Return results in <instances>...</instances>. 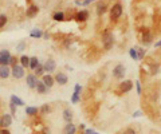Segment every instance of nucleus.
<instances>
[{"mask_svg":"<svg viewBox=\"0 0 161 134\" xmlns=\"http://www.w3.org/2000/svg\"><path fill=\"white\" fill-rule=\"evenodd\" d=\"M0 134H11L8 129H0Z\"/></svg>","mask_w":161,"mask_h":134,"instance_id":"nucleus-39","label":"nucleus"},{"mask_svg":"<svg viewBox=\"0 0 161 134\" xmlns=\"http://www.w3.org/2000/svg\"><path fill=\"white\" fill-rule=\"evenodd\" d=\"M17 61H19V59H17V58H15V56H12V58H11V63H9V66H16L17 65Z\"/></svg>","mask_w":161,"mask_h":134,"instance_id":"nucleus-35","label":"nucleus"},{"mask_svg":"<svg viewBox=\"0 0 161 134\" xmlns=\"http://www.w3.org/2000/svg\"><path fill=\"white\" fill-rule=\"evenodd\" d=\"M107 9V3H99V4L97 6V15L98 16H102L105 12H106Z\"/></svg>","mask_w":161,"mask_h":134,"instance_id":"nucleus-19","label":"nucleus"},{"mask_svg":"<svg viewBox=\"0 0 161 134\" xmlns=\"http://www.w3.org/2000/svg\"><path fill=\"white\" fill-rule=\"evenodd\" d=\"M153 42V34L149 30H144V32L141 35V43L144 46H149Z\"/></svg>","mask_w":161,"mask_h":134,"instance_id":"nucleus-7","label":"nucleus"},{"mask_svg":"<svg viewBox=\"0 0 161 134\" xmlns=\"http://www.w3.org/2000/svg\"><path fill=\"white\" fill-rule=\"evenodd\" d=\"M93 2H97V0H85V2L82 3V6H87V4H90V3H93Z\"/></svg>","mask_w":161,"mask_h":134,"instance_id":"nucleus-40","label":"nucleus"},{"mask_svg":"<svg viewBox=\"0 0 161 134\" xmlns=\"http://www.w3.org/2000/svg\"><path fill=\"white\" fill-rule=\"evenodd\" d=\"M19 62H20V65H22L24 69H30V58L27 55H22V56H20Z\"/></svg>","mask_w":161,"mask_h":134,"instance_id":"nucleus-21","label":"nucleus"},{"mask_svg":"<svg viewBox=\"0 0 161 134\" xmlns=\"http://www.w3.org/2000/svg\"><path fill=\"white\" fill-rule=\"evenodd\" d=\"M38 12H39V7L35 6V4H31L28 8H27L26 15H27V17H35L38 15Z\"/></svg>","mask_w":161,"mask_h":134,"instance_id":"nucleus-14","label":"nucleus"},{"mask_svg":"<svg viewBox=\"0 0 161 134\" xmlns=\"http://www.w3.org/2000/svg\"><path fill=\"white\" fill-rule=\"evenodd\" d=\"M156 47H161V40H160V42H157V43H156Z\"/></svg>","mask_w":161,"mask_h":134,"instance_id":"nucleus-43","label":"nucleus"},{"mask_svg":"<svg viewBox=\"0 0 161 134\" xmlns=\"http://www.w3.org/2000/svg\"><path fill=\"white\" fill-rule=\"evenodd\" d=\"M102 44H103V48L105 50H110L114 44V36L113 34L106 31L103 35H102Z\"/></svg>","mask_w":161,"mask_h":134,"instance_id":"nucleus-2","label":"nucleus"},{"mask_svg":"<svg viewBox=\"0 0 161 134\" xmlns=\"http://www.w3.org/2000/svg\"><path fill=\"white\" fill-rule=\"evenodd\" d=\"M44 73H46V71H44V67H43V65H40V63L38 65L36 69L34 70V74H35L36 76H43Z\"/></svg>","mask_w":161,"mask_h":134,"instance_id":"nucleus-25","label":"nucleus"},{"mask_svg":"<svg viewBox=\"0 0 161 134\" xmlns=\"http://www.w3.org/2000/svg\"><path fill=\"white\" fill-rule=\"evenodd\" d=\"M11 58L12 55L8 50H0V66H9Z\"/></svg>","mask_w":161,"mask_h":134,"instance_id":"nucleus-5","label":"nucleus"},{"mask_svg":"<svg viewBox=\"0 0 161 134\" xmlns=\"http://www.w3.org/2000/svg\"><path fill=\"white\" fill-rule=\"evenodd\" d=\"M11 103H13L15 106H24V101L16 95H11Z\"/></svg>","mask_w":161,"mask_h":134,"instance_id":"nucleus-22","label":"nucleus"},{"mask_svg":"<svg viewBox=\"0 0 161 134\" xmlns=\"http://www.w3.org/2000/svg\"><path fill=\"white\" fill-rule=\"evenodd\" d=\"M54 79L59 86H65V84H67V82H69V76L66 75L65 73H57L54 76Z\"/></svg>","mask_w":161,"mask_h":134,"instance_id":"nucleus-8","label":"nucleus"},{"mask_svg":"<svg viewBox=\"0 0 161 134\" xmlns=\"http://www.w3.org/2000/svg\"><path fill=\"white\" fill-rule=\"evenodd\" d=\"M30 36L34 38V39H39V38L43 36V32H42L39 28H34V30L30 32Z\"/></svg>","mask_w":161,"mask_h":134,"instance_id":"nucleus-23","label":"nucleus"},{"mask_svg":"<svg viewBox=\"0 0 161 134\" xmlns=\"http://www.w3.org/2000/svg\"><path fill=\"white\" fill-rule=\"evenodd\" d=\"M133 89V82L130 79H126V80H122L121 84H120V91L124 94L129 93V91H132Z\"/></svg>","mask_w":161,"mask_h":134,"instance_id":"nucleus-10","label":"nucleus"},{"mask_svg":"<svg viewBox=\"0 0 161 134\" xmlns=\"http://www.w3.org/2000/svg\"><path fill=\"white\" fill-rule=\"evenodd\" d=\"M136 87H137V94L138 95H141V93H142V89H141V84H140V82L137 80V82H136Z\"/></svg>","mask_w":161,"mask_h":134,"instance_id":"nucleus-36","label":"nucleus"},{"mask_svg":"<svg viewBox=\"0 0 161 134\" xmlns=\"http://www.w3.org/2000/svg\"><path fill=\"white\" fill-rule=\"evenodd\" d=\"M9 75H11V69H9V66H0V78L7 79Z\"/></svg>","mask_w":161,"mask_h":134,"instance_id":"nucleus-15","label":"nucleus"},{"mask_svg":"<svg viewBox=\"0 0 161 134\" xmlns=\"http://www.w3.org/2000/svg\"><path fill=\"white\" fill-rule=\"evenodd\" d=\"M79 101H80V94L73 93V95H71V102H73V103H78Z\"/></svg>","mask_w":161,"mask_h":134,"instance_id":"nucleus-30","label":"nucleus"},{"mask_svg":"<svg viewBox=\"0 0 161 134\" xmlns=\"http://www.w3.org/2000/svg\"><path fill=\"white\" fill-rule=\"evenodd\" d=\"M38 76L35 75V74H27V76H26V83H27V86L30 87V89H35L36 87V84H38Z\"/></svg>","mask_w":161,"mask_h":134,"instance_id":"nucleus-9","label":"nucleus"},{"mask_svg":"<svg viewBox=\"0 0 161 134\" xmlns=\"http://www.w3.org/2000/svg\"><path fill=\"white\" fill-rule=\"evenodd\" d=\"M35 89H36V91L39 94H47V91H48L47 86L42 82V80H38V84H36V87H35Z\"/></svg>","mask_w":161,"mask_h":134,"instance_id":"nucleus-18","label":"nucleus"},{"mask_svg":"<svg viewBox=\"0 0 161 134\" xmlns=\"http://www.w3.org/2000/svg\"><path fill=\"white\" fill-rule=\"evenodd\" d=\"M75 19H77V22H79V23L86 22V20L89 19V11H87V9H82V11H78V12L75 13Z\"/></svg>","mask_w":161,"mask_h":134,"instance_id":"nucleus-12","label":"nucleus"},{"mask_svg":"<svg viewBox=\"0 0 161 134\" xmlns=\"http://www.w3.org/2000/svg\"><path fill=\"white\" fill-rule=\"evenodd\" d=\"M38 113H39V109H38V107H34V106L26 107V114L30 115V117H34V115H36Z\"/></svg>","mask_w":161,"mask_h":134,"instance_id":"nucleus-24","label":"nucleus"},{"mask_svg":"<svg viewBox=\"0 0 161 134\" xmlns=\"http://www.w3.org/2000/svg\"><path fill=\"white\" fill-rule=\"evenodd\" d=\"M44 71L46 73H54L55 70H57V63H55L54 59H47L46 62H44Z\"/></svg>","mask_w":161,"mask_h":134,"instance_id":"nucleus-11","label":"nucleus"},{"mask_svg":"<svg viewBox=\"0 0 161 134\" xmlns=\"http://www.w3.org/2000/svg\"><path fill=\"white\" fill-rule=\"evenodd\" d=\"M140 115H142V113L141 111H136L134 114H133V117H140Z\"/></svg>","mask_w":161,"mask_h":134,"instance_id":"nucleus-41","label":"nucleus"},{"mask_svg":"<svg viewBox=\"0 0 161 134\" xmlns=\"http://www.w3.org/2000/svg\"><path fill=\"white\" fill-rule=\"evenodd\" d=\"M125 74H126V69H125L124 65L118 63V65L114 66V69H113V76H114L115 79H124Z\"/></svg>","mask_w":161,"mask_h":134,"instance_id":"nucleus-4","label":"nucleus"},{"mask_svg":"<svg viewBox=\"0 0 161 134\" xmlns=\"http://www.w3.org/2000/svg\"><path fill=\"white\" fill-rule=\"evenodd\" d=\"M74 93H78V94L82 93V86H80L79 83H77L75 86H74Z\"/></svg>","mask_w":161,"mask_h":134,"instance_id":"nucleus-34","label":"nucleus"},{"mask_svg":"<svg viewBox=\"0 0 161 134\" xmlns=\"http://www.w3.org/2000/svg\"><path fill=\"white\" fill-rule=\"evenodd\" d=\"M9 109H11V113H12V114L15 115V114H16V106H15V105H13V103H9Z\"/></svg>","mask_w":161,"mask_h":134,"instance_id":"nucleus-37","label":"nucleus"},{"mask_svg":"<svg viewBox=\"0 0 161 134\" xmlns=\"http://www.w3.org/2000/svg\"><path fill=\"white\" fill-rule=\"evenodd\" d=\"M136 50H137V54H138V61L140 59H142L144 58V55H145V48H141V47H136Z\"/></svg>","mask_w":161,"mask_h":134,"instance_id":"nucleus-31","label":"nucleus"},{"mask_svg":"<svg viewBox=\"0 0 161 134\" xmlns=\"http://www.w3.org/2000/svg\"><path fill=\"white\" fill-rule=\"evenodd\" d=\"M62 115H63V119L66 123H71L73 122V117H74V114H73V111L70 110V109H65L63 113H62Z\"/></svg>","mask_w":161,"mask_h":134,"instance_id":"nucleus-16","label":"nucleus"},{"mask_svg":"<svg viewBox=\"0 0 161 134\" xmlns=\"http://www.w3.org/2000/svg\"><path fill=\"white\" fill-rule=\"evenodd\" d=\"M83 133H85V134H94V133H95V130H93V129H85V130H83Z\"/></svg>","mask_w":161,"mask_h":134,"instance_id":"nucleus-38","label":"nucleus"},{"mask_svg":"<svg viewBox=\"0 0 161 134\" xmlns=\"http://www.w3.org/2000/svg\"><path fill=\"white\" fill-rule=\"evenodd\" d=\"M63 134H77V126L74 123H66L65 129H63Z\"/></svg>","mask_w":161,"mask_h":134,"instance_id":"nucleus-17","label":"nucleus"},{"mask_svg":"<svg viewBox=\"0 0 161 134\" xmlns=\"http://www.w3.org/2000/svg\"><path fill=\"white\" fill-rule=\"evenodd\" d=\"M39 65V59L36 58V56H32V58H30V69L31 70H35Z\"/></svg>","mask_w":161,"mask_h":134,"instance_id":"nucleus-27","label":"nucleus"},{"mask_svg":"<svg viewBox=\"0 0 161 134\" xmlns=\"http://www.w3.org/2000/svg\"><path fill=\"white\" fill-rule=\"evenodd\" d=\"M26 47H27L26 42H20V43L16 46V50H17V51H23V50H24V48H26Z\"/></svg>","mask_w":161,"mask_h":134,"instance_id":"nucleus-32","label":"nucleus"},{"mask_svg":"<svg viewBox=\"0 0 161 134\" xmlns=\"http://www.w3.org/2000/svg\"><path fill=\"white\" fill-rule=\"evenodd\" d=\"M129 55H130L132 59H134V61H138V54H137V50H136V47L129 50Z\"/></svg>","mask_w":161,"mask_h":134,"instance_id":"nucleus-28","label":"nucleus"},{"mask_svg":"<svg viewBox=\"0 0 161 134\" xmlns=\"http://www.w3.org/2000/svg\"><path fill=\"white\" fill-rule=\"evenodd\" d=\"M7 22H8V17H7L6 15H0V28L6 27Z\"/></svg>","mask_w":161,"mask_h":134,"instance_id":"nucleus-29","label":"nucleus"},{"mask_svg":"<svg viewBox=\"0 0 161 134\" xmlns=\"http://www.w3.org/2000/svg\"><path fill=\"white\" fill-rule=\"evenodd\" d=\"M12 125V115L11 114H3L0 118V128L2 129H8V126Z\"/></svg>","mask_w":161,"mask_h":134,"instance_id":"nucleus-6","label":"nucleus"},{"mask_svg":"<svg viewBox=\"0 0 161 134\" xmlns=\"http://www.w3.org/2000/svg\"><path fill=\"white\" fill-rule=\"evenodd\" d=\"M52 19H54L55 22H63V20H66V15H65V12L58 11L52 15Z\"/></svg>","mask_w":161,"mask_h":134,"instance_id":"nucleus-20","label":"nucleus"},{"mask_svg":"<svg viewBox=\"0 0 161 134\" xmlns=\"http://www.w3.org/2000/svg\"><path fill=\"white\" fill-rule=\"evenodd\" d=\"M122 134H137V133H136V130L133 128H128V129H125L124 132H122Z\"/></svg>","mask_w":161,"mask_h":134,"instance_id":"nucleus-33","label":"nucleus"},{"mask_svg":"<svg viewBox=\"0 0 161 134\" xmlns=\"http://www.w3.org/2000/svg\"><path fill=\"white\" fill-rule=\"evenodd\" d=\"M11 75L15 79H22L24 75H26V69L22 65H16L11 69Z\"/></svg>","mask_w":161,"mask_h":134,"instance_id":"nucleus-3","label":"nucleus"},{"mask_svg":"<svg viewBox=\"0 0 161 134\" xmlns=\"http://www.w3.org/2000/svg\"><path fill=\"white\" fill-rule=\"evenodd\" d=\"M42 82L46 84L47 89H51V87L54 86V83H55V79H54V76L50 75V74H46V75L42 76Z\"/></svg>","mask_w":161,"mask_h":134,"instance_id":"nucleus-13","label":"nucleus"},{"mask_svg":"<svg viewBox=\"0 0 161 134\" xmlns=\"http://www.w3.org/2000/svg\"><path fill=\"white\" fill-rule=\"evenodd\" d=\"M85 125H79V130H85Z\"/></svg>","mask_w":161,"mask_h":134,"instance_id":"nucleus-42","label":"nucleus"},{"mask_svg":"<svg viewBox=\"0 0 161 134\" xmlns=\"http://www.w3.org/2000/svg\"><path fill=\"white\" fill-rule=\"evenodd\" d=\"M122 12H124V7H122V4L121 3H115V4H113L110 8V19L113 20V22H117V20L122 16Z\"/></svg>","mask_w":161,"mask_h":134,"instance_id":"nucleus-1","label":"nucleus"},{"mask_svg":"<svg viewBox=\"0 0 161 134\" xmlns=\"http://www.w3.org/2000/svg\"><path fill=\"white\" fill-rule=\"evenodd\" d=\"M39 113H40V114L42 115H46V114H50V113H51V106H50V105H43V106H42L40 109H39Z\"/></svg>","mask_w":161,"mask_h":134,"instance_id":"nucleus-26","label":"nucleus"},{"mask_svg":"<svg viewBox=\"0 0 161 134\" xmlns=\"http://www.w3.org/2000/svg\"><path fill=\"white\" fill-rule=\"evenodd\" d=\"M94 134H98V133H94Z\"/></svg>","mask_w":161,"mask_h":134,"instance_id":"nucleus-44","label":"nucleus"}]
</instances>
